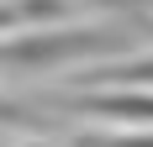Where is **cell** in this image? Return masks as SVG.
Segmentation results:
<instances>
[{
	"mask_svg": "<svg viewBox=\"0 0 153 147\" xmlns=\"http://www.w3.org/2000/svg\"><path fill=\"white\" fill-rule=\"evenodd\" d=\"M74 147H153V132H116V137H106V132H95V137H79Z\"/></svg>",
	"mask_w": 153,
	"mask_h": 147,
	"instance_id": "cell-4",
	"label": "cell"
},
{
	"mask_svg": "<svg viewBox=\"0 0 153 147\" xmlns=\"http://www.w3.org/2000/svg\"><path fill=\"white\" fill-rule=\"evenodd\" d=\"M32 147H37V142H32Z\"/></svg>",
	"mask_w": 153,
	"mask_h": 147,
	"instance_id": "cell-8",
	"label": "cell"
},
{
	"mask_svg": "<svg viewBox=\"0 0 153 147\" xmlns=\"http://www.w3.org/2000/svg\"><path fill=\"white\" fill-rule=\"evenodd\" d=\"M69 110H85V116H106L122 121V126H137V132H153V95L148 89H100V95H85V100H69Z\"/></svg>",
	"mask_w": 153,
	"mask_h": 147,
	"instance_id": "cell-2",
	"label": "cell"
},
{
	"mask_svg": "<svg viewBox=\"0 0 153 147\" xmlns=\"http://www.w3.org/2000/svg\"><path fill=\"white\" fill-rule=\"evenodd\" d=\"M5 121H27V110H21L16 100H5V95H0V126H5Z\"/></svg>",
	"mask_w": 153,
	"mask_h": 147,
	"instance_id": "cell-5",
	"label": "cell"
},
{
	"mask_svg": "<svg viewBox=\"0 0 153 147\" xmlns=\"http://www.w3.org/2000/svg\"><path fill=\"white\" fill-rule=\"evenodd\" d=\"M90 84H106V89H153V53L148 58H132V63H106V68L85 74Z\"/></svg>",
	"mask_w": 153,
	"mask_h": 147,
	"instance_id": "cell-3",
	"label": "cell"
},
{
	"mask_svg": "<svg viewBox=\"0 0 153 147\" xmlns=\"http://www.w3.org/2000/svg\"><path fill=\"white\" fill-rule=\"evenodd\" d=\"M100 5H132V0H100Z\"/></svg>",
	"mask_w": 153,
	"mask_h": 147,
	"instance_id": "cell-7",
	"label": "cell"
},
{
	"mask_svg": "<svg viewBox=\"0 0 153 147\" xmlns=\"http://www.w3.org/2000/svg\"><path fill=\"white\" fill-rule=\"evenodd\" d=\"M16 21H27V16H21V11H11V5H0V32H5V26H16Z\"/></svg>",
	"mask_w": 153,
	"mask_h": 147,
	"instance_id": "cell-6",
	"label": "cell"
},
{
	"mask_svg": "<svg viewBox=\"0 0 153 147\" xmlns=\"http://www.w3.org/2000/svg\"><path fill=\"white\" fill-rule=\"evenodd\" d=\"M111 47H122L116 32H27V37H16L11 47H0V63H11V68H27V74H58L79 58H95V53H111Z\"/></svg>",
	"mask_w": 153,
	"mask_h": 147,
	"instance_id": "cell-1",
	"label": "cell"
}]
</instances>
